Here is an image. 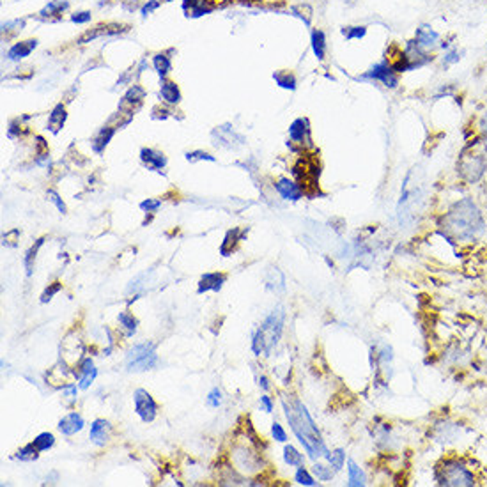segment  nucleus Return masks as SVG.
<instances>
[{
  "instance_id": "473e14b6",
  "label": "nucleus",
  "mask_w": 487,
  "mask_h": 487,
  "mask_svg": "<svg viewBox=\"0 0 487 487\" xmlns=\"http://www.w3.org/2000/svg\"><path fill=\"white\" fill-rule=\"evenodd\" d=\"M43 243H45V238H41V240H38L36 241V245L34 247H30V250L27 252V255H25V270H27V275H32V270H34V261H36V254H38V250L39 248L43 247Z\"/></svg>"
},
{
  "instance_id": "1a4fd4ad",
  "label": "nucleus",
  "mask_w": 487,
  "mask_h": 487,
  "mask_svg": "<svg viewBox=\"0 0 487 487\" xmlns=\"http://www.w3.org/2000/svg\"><path fill=\"white\" fill-rule=\"evenodd\" d=\"M133 401H135L137 415L142 418V422H146L147 424V422H153V420L156 418L158 406L156 402H154V399L149 395V392L139 388L135 394H133Z\"/></svg>"
},
{
  "instance_id": "bb28decb",
  "label": "nucleus",
  "mask_w": 487,
  "mask_h": 487,
  "mask_svg": "<svg viewBox=\"0 0 487 487\" xmlns=\"http://www.w3.org/2000/svg\"><path fill=\"white\" fill-rule=\"evenodd\" d=\"M153 66L154 69H156L158 75H160L161 80L165 78V76L170 73V69H172V62H170V59L165 55V53H156V55L153 57Z\"/></svg>"
},
{
  "instance_id": "49530a36",
  "label": "nucleus",
  "mask_w": 487,
  "mask_h": 487,
  "mask_svg": "<svg viewBox=\"0 0 487 487\" xmlns=\"http://www.w3.org/2000/svg\"><path fill=\"white\" fill-rule=\"evenodd\" d=\"M25 27V20H13L2 25V32H11V30H22Z\"/></svg>"
},
{
  "instance_id": "09e8293b",
  "label": "nucleus",
  "mask_w": 487,
  "mask_h": 487,
  "mask_svg": "<svg viewBox=\"0 0 487 487\" xmlns=\"http://www.w3.org/2000/svg\"><path fill=\"white\" fill-rule=\"evenodd\" d=\"M59 291H60V284H59V282H55V284H53L52 287L46 289L45 294H43V296H41L43 303H46V301H48V300H52L53 294H55V292H59Z\"/></svg>"
},
{
  "instance_id": "f8f14e48",
  "label": "nucleus",
  "mask_w": 487,
  "mask_h": 487,
  "mask_svg": "<svg viewBox=\"0 0 487 487\" xmlns=\"http://www.w3.org/2000/svg\"><path fill=\"white\" fill-rule=\"evenodd\" d=\"M289 139H291L292 144L303 147L305 144L310 146L312 139H310V126H308L307 119H296L292 121L291 126H289Z\"/></svg>"
},
{
  "instance_id": "a19ab883",
  "label": "nucleus",
  "mask_w": 487,
  "mask_h": 487,
  "mask_svg": "<svg viewBox=\"0 0 487 487\" xmlns=\"http://www.w3.org/2000/svg\"><path fill=\"white\" fill-rule=\"evenodd\" d=\"M221 404V392L218 388H213L207 395V406L210 408H220Z\"/></svg>"
},
{
  "instance_id": "5701e85b",
  "label": "nucleus",
  "mask_w": 487,
  "mask_h": 487,
  "mask_svg": "<svg viewBox=\"0 0 487 487\" xmlns=\"http://www.w3.org/2000/svg\"><path fill=\"white\" fill-rule=\"evenodd\" d=\"M116 132H117V128H112V126L102 128L100 133L96 135V139L92 140V149L96 151V153H103V149L109 146V142L112 140V137L116 135Z\"/></svg>"
},
{
  "instance_id": "4be33fe9",
  "label": "nucleus",
  "mask_w": 487,
  "mask_h": 487,
  "mask_svg": "<svg viewBox=\"0 0 487 487\" xmlns=\"http://www.w3.org/2000/svg\"><path fill=\"white\" fill-rule=\"evenodd\" d=\"M66 117H68V114H66V107L62 105V103H59V105L55 107V109L52 110V114H50L48 117V130L52 133H59L60 128L64 126V123H66Z\"/></svg>"
},
{
  "instance_id": "cd10ccee",
  "label": "nucleus",
  "mask_w": 487,
  "mask_h": 487,
  "mask_svg": "<svg viewBox=\"0 0 487 487\" xmlns=\"http://www.w3.org/2000/svg\"><path fill=\"white\" fill-rule=\"evenodd\" d=\"M68 8L69 2H66V0H52V2H48V4L43 8V11L39 13V15H41L43 18H50V16L62 15V11H66Z\"/></svg>"
},
{
  "instance_id": "79ce46f5",
  "label": "nucleus",
  "mask_w": 487,
  "mask_h": 487,
  "mask_svg": "<svg viewBox=\"0 0 487 487\" xmlns=\"http://www.w3.org/2000/svg\"><path fill=\"white\" fill-rule=\"evenodd\" d=\"M461 60V57H459V50L458 48H450L448 52L445 53V57H443V64L445 66H450V64H455Z\"/></svg>"
},
{
  "instance_id": "603ef678",
  "label": "nucleus",
  "mask_w": 487,
  "mask_h": 487,
  "mask_svg": "<svg viewBox=\"0 0 487 487\" xmlns=\"http://www.w3.org/2000/svg\"><path fill=\"white\" fill-rule=\"evenodd\" d=\"M480 132H482V137L487 140V110L483 112L482 119H480Z\"/></svg>"
},
{
  "instance_id": "2f4dec72",
  "label": "nucleus",
  "mask_w": 487,
  "mask_h": 487,
  "mask_svg": "<svg viewBox=\"0 0 487 487\" xmlns=\"http://www.w3.org/2000/svg\"><path fill=\"white\" fill-rule=\"evenodd\" d=\"M327 461L330 462V466L335 469V472H341V469L344 468L345 452L342 448H337V450H331V452H327Z\"/></svg>"
},
{
  "instance_id": "412c9836",
  "label": "nucleus",
  "mask_w": 487,
  "mask_h": 487,
  "mask_svg": "<svg viewBox=\"0 0 487 487\" xmlns=\"http://www.w3.org/2000/svg\"><path fill=\"white\" fill-rule=\"evenodd\" d=\"M80 371H78V381H80V388L82 390H85V388H89L90 386V383L96 379V376H97V371L94 369V364H92V360L90 358H85V360L82 362V365H80Z\"/></svg>"
},
{
  "instance_id": "f03ea898",
  "label": "nucleus",
  "mask_w": 487,
  "mask_h": 487,
  "mask_svg": "<svg viewBox=\"0 0 487 487\" xmlns=\"http://www.w3.org/2000/svg\"><path fill=\"white\" fill-rule=\"evenodd\" d=\"M282 406H284L285 418H287L292 432L296 434L303 448L307 450L308 458L315 461V459L327 455L328 450L327 445H324V439H322L317 425L312 420L305 404H301L300 399L294 397V395H282Z\"/></svg>"
},
{
  "instance_id": "c85d7f7f",
  "label": "nucleus",
  "mask_w": 487,
  "mask_h": 487,
  "mask_svg": "<svg viewBox=\"0 0 487 487\" xmlns=\"http://www.w3.org/2000/svg\"><path fill=\"white\" fill-rule=\"evenodd\" d=\"M284 459L289 466H296V468L303 466L305 462L303 453H300V450H296L292 445H287L284 448Z\"/></svg>"
},
{
  "instance_id": "9d476101",
  "label": "nucleus",
  "mask_w": 487,
  "mask_h": 487,
  "mask_svg": "<svg viewBox=\"0 0 487 487\" xmlns=\"http://www.w3.org/2000/svg\"><path fill=\"white\" fill-rule=\"evenodd\" d=\"M213 139L217 140V146L221 147H227V149H236V147L243 146L245 139L240 135V133H236L233 130V126H229V124H224V126H218L213 130Z\"/></svg>"
},
{
  "instance_id": "c756f323",
  "label": "nucleus",
  "mask_w": 487,
  "mask_h": 487,
  "mask_svg": "<svg viewBox=\"0 0 487 487\" xmlns=\"http://www.w3.org/2000/svg\"><path fill=\"white\" fill-rule=\"evenodd\" d=\"M119 324L121 328L124 330V334L128 335V337H132V335H135L137 331V319L133 317V314H130V312H123V314H119Z\"/></svg>"
},
{
  "instance_id": "f257e3e1",
  "label": "nucleus",
  "mask_w": 487,
  "mask_h": 487,
  "mask_svg": "<svg viewBox=\"0 0 487 487\" xmlns=\"http://www.w3.org/2000/svg\"><path fill=\"white\" fill-rule=\"evenodd\" d=\"M443 234L450 240L469 243L480 238L486 229L482 213L472 199H462L453 204L439 220Z\"/></svg>"
},
{
  "instance_id": "2eb2a0df",
  "label": "nucleus",
  "mask_w": 487,
  "mask_h": 487,
  "mask_svg": "<svg viewBox=\"0 0 487 487\" xmlns=\"http://www.w3.org/2000/svg\"><path fill=\"white\" fill-rule=\"evenodd\" d=\"M36 48H38V39H27V41H20L9 48L8 59L13 60V62H20L22 59L29 57Z\"/></svg>"
},
{
  "instance_id": "f704fd0d",
  "label": "nucleus",
  "mask_w": 487,
  "mask_h": 487,
  "mask_svg": "<svg viewBox=\"0 0 487 487\" xmlns=\"http://www.w3.org/2000/svg\"><path fill=\"white\" fill-rule=\"evenodd\" d=\"M342 34L345 36V39H362L365 38V34H367V27L365 25H356V27H344L342 29Z\"/></svg>"
},
{
  "instance_id": "c9c22d12",
  "label": "nucleus",
  "mask_w": 487,
  "mask_h": 487,
  "mask_svg": "<svg viewBox=\"0 0 487 487\" xmlns=\"http://www.w3.org/2000/svg\"><path fill=\"white\" fill-rule=\"evenodd\" d=\"M53 443H55V438H53V434H50V432H41V434L34 439V445L38 446L39 452L50 450L53 446Z\"/></svg>"
},
{
  "instance_id": "6ab92c4d",
  "label": "nucleus",
  "mask_w": 487,
  "mask_h": 487,
  "mask_svg": "<svg viewBox=\"0 0 487 487\" xmlns=\"http://www.w3.org/2000/svg\"><path fill=\"white\" fill-rule=\"evenodd\" d=\"M160 100L167 105H177L181 102V90L176 82H161Z\"/></svg>"
},
{
  "instance_id": "3c124183",
  "label": "nucleus",
  "mask_w": 487,
  "mask_h": 487,
  "mask_svg": "<svg viewBox=\"0 0 487 487\" xmlns=\"http://www.w3.org/2000/svg\"><path fill=\"white\" fill-rule=\"evenodd\" d=\"M64 395L69 399H75L76 397V386L75 385H68L64 386Z\"/></svg>"
},
{
  "instance_id": "dca6fc26",
  "label": "nucleus",
  "mask_w": 487,
  "mask_h": 487,
  "mask_svg": "<svg viewBox=\"0 0 487 487\" xmlns=\"http://www.w3.org/2000/svg\"><path fill=\"white\" fill-rule=\"evenodd\" d=\"M110 424L107 420H94L92 425H90V441L97 446H103L110 438Z\"/></svg>"
},
{
  "instance_id": "4468645a",
  "label": "nucleus",
  "mask_w": 487,
  "mask_h": 487,
  "mask_svg": "<svg viewBox=\"0 0 487 487\" xmlns=\"http://www.w3.org/2000/svg\"><path fill=\"white\" fill-rule=\"evenodd\" d=\"M140 160H142L144 165L147 167V170H153V172H160V170L165 169L167 165L165 154L156 149H151V147H144V149L140 151Z\"/></svg>"
},
{
  "instance_id": "a878e982",
  "label": "nucleus",
  "mask_w": 487,
  "mask_h": 487,
  "mask_svg": "<svg viewBox=\"0 0 487 487\" xmlns=\"http://www.w3.org/2000/svg\"><path fill=\"white\" fill-rule=\"evenodd\" d=\"M243 236H245V233L241 229H233L225 234V240H224V243H221V248H220L221 255H225V257H227V255H229L231 252L234 250L236 243H240V241L243 240Z\"/></svg>"
},
{
  "instance_id": "ea45409f",
  "label": "nucleus",
  "mask_w": 487,
  "mask_h": 487,
  "mask_svg": "<svg viewBox=\"0 0 487 487\" xmlns=\"http://www.w3.org/2000/svg\"><path fill=\"white\" fill-rule=\"evenodd\" d=\"M46 197H48L50 203H52L53 206H55L57 210L60 211V213H66V204L62 203V199H60V195L57 193V191L48 190V193H46Z\"/></svg>"
},
{
  "instance_id": "393cba45",
  "label": "nucleus",
  "mask_w": 487,
  "mask_h": 487,
  "mask_svg": "<svg viewBox=\"0 0 487 487\" xmlns=\"http://www.w3.org/2000/svg\"><path fill=\"white\" fill-rule=\"evenodd\" d=\"M312 50H314V55L317 57V60H322L327 55V36H324L322 30H312Z\"/></svg>"
},
{
  "instance_id": "4c0bfd02",
  "label": "nucleus",
  "mask_w": 487,
  "mask_h": 487,
  "mask_svg": "<svg viewBox=\"0 0 487 487\" xmlns=\"http://www.w3.org/2000/svg\"><path fill=\"white\" fill-rule=\"evenodd\" d=\"M294 479H296V482L300 483V486H308V487H312V486H315V483H317V482H315V480H314V476H312L310 473H308L307 469L303 468V466H300V468H298L296 476H294Z\"/></svg>"
},
{
  "instance_id": "864d4df0",
  "label": "nucleus",
  "mask_w": 487,
  "mask_h": 487,
  "mask_svg": "<svg viewBox=\"0 0 487 487\" xmlns=\"http://www.w3.org/2000/svg\"><path fill=\"white\" fill-rule=\"evenodd\" d=\"M123 8L128 9V11H135V9L139 8V4H137L135 0H130V2H124Z\"/></svg>"
},
{
  "instance_id": "5fc2aeb1",
  "label": "nucleus",
  "mask_w": 487,
  "mask_h": 487,
  "mask_svg": "<svg viewBox=\"0 0 487 487\" xmlns=\"http://www.w3.org/2000/svg\"><path fill=\"white\" fill-rule=\"evenodd\" d=\"M259 385L263 386L264 390H270V385H268V379L264 378V376H263V378H261V379H259Z\"/></svg>"
},
{
  "instance_id": "a211bd4d",
  "label": "nucleus",
  "mask_w": 487,
  "mask_h": 487,
  "mask_svg": "<svg viewBox=\"0 0 487 487\" xmlns=\"http://www.w3.org/2000/svg\"><path fill=\"white\" fill-rule=\"evenodd\" d=\"M183 9L186 13V16L199 18V16L210 15L213 11V6L207 4V0H184Z\"/></svg>"
},
{
  "instance_id": "c03bdc74",
  "label": "nucleus",
  "mask_w": 487,
  "mask_h": 487,
  "mask_svg": "<svg viewBox=\"0 0 487 487\" xmlns=\"http://www.w3.org/2000/svg\"><path fill=\"white\" fill-rule=\"evenodd\" d=\"M271 434H273V438L277 439V441H280V443L287 441V434H285L284 427H282L280 424H277V422H275L273 427H271Z\"/></svg>"
},
{
  "instance_id": "37998d69",
  "label": "nucleus",
  "mask_w": 487,
  "mask_h": 487,
  "mask_svg": "<svg viewBox=\"0 0 487 487\" xmlns=\"http://www.w3.org/2000/svg\"><path fill=\"white\" fill-rule=\"evenodd\" d=\"M160 207H161V200H156V199H147L144 200V203H140V210L147 211V213H153V211L160 210Z\"/></svg>"
},
{
  "instance_id": "7ed1b4c3",
  "label": "nucleus",
  "mask_w": 487,
  "mask_h": 487,
  "mask_svg": "<svg viewBox=\"0 0 487 487\" xmlns=\"http://www.w3.org/2000/svg\"><path fill=\"white\" fill-rule=\"evenodd\" d=\"M487 170V140L476 139L462 149L458 160V174L466 183H476Z\"/></svg>"
},
{
  "instance_id": "58836bf2",
  "label": "nucleus",
  "mask_w": 487,
  "mask_h": 487,
  "mask_svg": "<svg viewBox=\"0 0 487 487\" xmlns=\"http://www.w3.org/2000/svg\"><path fill=\"white\" fill-rule=\"evenodd\" d=\"M186 160L190 161V163H195V161H199V160L217 161V158L211 156L210 153H204V151H193V153H188V154H186Z\"/></svg>"
},
{
  "instance_id": "6e6d98bb",
  "label": "nucleus",
  "mask_w": 487,
  "mask_h": 487,
  "mask_svg": "<svg viewBox=\"0 0 487 487\" xmlns=\"http://www.w3.org/2000/svg\"><path fill=\"white\" fill-rule=\"evenodd\" d=\"M105 2H109V0H100V6H103V4H105Z\"/></svg>"
},
{
  "instance_id": "39448f33",
  "label": "nucleus",
  "mask_w": 487,
  "mask_h": 487,
  "mask_svg": "<svg viewBox=\"0 0 487 487\" xmlns=\"http://www.w3.org/2000/svg\"><path fill=\"white\" fill-rule=\"evenodd\" d=\"M434 479L439 486L445 487H472L476 483V476L466 466L465 461L458 458L443 459L434 469Z\"/></svg>"
},
{
  "instance_id": "6e6552de",
  "label": "nucleus",
  "mask_w": 487,
  "mask_h": 487,
  "mask_svg": "<svg viewBox=\"0 0 487 487\" xmlns=\"http://www.w3.org/2000/svg\"><path fill=\"white\" fill-rule=\"evenodd\" d=\"M408 43L411 46H415L418 52L429 53V55H432V52H434V50L439 46V34L436 32L434 29H432V27L422 25L416 29L415 38H413L411 41H408Z\"/></svg>"
},
{
  "instance_id": "9b49d317",
  "label": "nucleus",
  "mask_w": 487,
  "mask_h": 487,
  "mask_svg": "<svg viewBox=\"0 0 487 487\" xmlns=\"http://www.w3.org/2000/svg\"><path fill=\"white\" fill-rule=\"evenodd\" d=\"M144 97H146V90H144L140 85H132L130 89L126 90V94L123 96V100H121L119 112L130 114V116H133V112H135V110L139 109L140 105H142Z\"/></svg>"
},
{
  "instance_id": "20e7f679",
  "label": "nucleus",
  "mask_w": 487,
  "mask_h": 487,
  "mask_svg": "<svg viewBox=\"0 0 487 487\" xmlns=\"http://www.w3.org/2000/svg\"><path fill=\"white\" fill-rule=\"evenodd\" d=\"M284 321L285 314L280 307L271 310V314L264 319V322L259 327V330L255 331L254 341H252V349L257 356H270L271 351L275 349V345L278 344L282 337V331H284Z\"/></svg>"
},
{
  "instance_id": "aec40b11",
  "label": "nucleus",
  "mask_w": 487,
  "mask_h": 487,
  "mask_svg": "<svg viewBox=\"0 0 487 487\" xmlns=\"http://www.w3.org/2000/svg\"><path fill=\"white\" fill-rule=\"evenodd\" d=\"M225 284V275L221 273H206L203 275L199 282V294L207 291L218 292L221 289V285Z\"/></svg>"
},
{
  "instance_id": "a18cd8bd",
  "label": "nucleus",
  "mask_w": 487,
  "mask_h": 487,
  "mask_svg": "<svg viewBox=\"0 0 487 487\" xmlns=\"http://www.w3.org/2000/svg\"><path fill=\"white\" fill-rule=\"evenodd\" d=\"M90 18H92L90 11H78L75 13V15H71V22L78 23V25H82V23H89Z\"/></svg>"
},
{
  "instance_id": "72a5a7b5",
  "label": "nucleus",
  "mask_w": 487,
  "mask_h": 487,
  "mask_svg": "<svg viewBox=\"0 0 487 487\" xmlns=\"http://www.w3.org/2000/svg\"><path fill=\"white\" fill-rule=\"evenodd\" d=\"M38 458H39V448L34 445V441L25 445L23 448H20L18 453H16V459H20V461H36Z\"/></svg>"
},
{
  "instance_id": "7c9ffc66",
  "label": "nucleus",
  "mask_w": 487,
  "mask_h": 487,
  "mask_svg": "<svg viewBox=\"0 0 487 487\" xmlns=\"http://www.w3.org/2000/svg\"><path fill=\"white\" fill-rule=\"evenodd\" d=\"M273 78H275V82H277L278 85L282 87V89H289V90L296 89V76L292 75V73L275 71Z\"/></svg>"
},
{
  "instance_id": "de8ad7c7",
  "label": "nucleus",
  "mask_w": 487,
  "mask_h": 487,
  "mask_svg": "<svg viewBox=\"0 0 487 487\" xmlns=\"http://www.w3.org/2000/svg\"><path fill=\"white\" fill-rule=\"evenodd\" d=\"M160 6H161L160 0H147L146 4L142 6V9H140V13H142V16H147V15H151L153 11H156Z\"/></svg>"
},
{
  "instance_id": "e433bc0d",
  "label": "nucleus",
  "mask_w": 487,
  "mask_h": 487,
  "mask_svg": "<svg viewBox=\"0 0 487 487\" xmlns=\"http://www.w3.org/2000/svg\"><path fill=\"white\" fill-rule=\"evenodd\" d=\"M312 472H314V475L317 476L319 480H331L335 475V469L328 468V466L321 465V462H315V465L312 466Z\"/></svg>"
},
{
  "instance_id": "b1692460",
  "label": "nucleus",
  "mask_w": 487,
  "mask_h": 487,
  "mask_svg": "<svg viewBox=\"0 0 487 487\" xmlns=\"http://www.w3.org/2000/svg\"><path fill=\"white\" fill-rule=\"evenodd\" d=\"M348 475H349V486L351 487H364L367 483V476L365 472L356 465L355 461H348Z\"/></svg>"
},
{
  "instance_id": "423d86ee",
  "label": "nucleus",
  "mask_w": 487,
  "mask_h": 487,
  "mask_svg": "<svg viewBox=\"0 0 487 487\" xmlns=\"http://www.w3.org/2000/svg\"><path fill=\"white\" fill-rule=\"evenodd\" d=\"M158 355L156 348L153 342H144V344H137L135 348L130 351L126 358V367L130 372H144L151 371L156 367Z\"/></svg>"
},
{
  "instance_id": "ddd939ff",
  "label": "nucleus",
  "mask_w": 487,
  "mask_h": 487,
  "mask_svg": "<svg viewBox=\"0 0 487 487\" xmlns=\"http://www.w3.org/2000/svg\"><path fill=\"white\" fill-rule=\"evenodd\" d=\"M275 188H277L278 195H280L284 200H292V203H296V200H300L301 197H303V190H301L300 184L296 183V181L289 179V177H282V179L277 181V184H275Z\"/></svg>"
},
{
  "instance_id": "0eeeda50",
  "label": "nucleus",
  "mask_w": 487,
  "mask_h": 487,
  "mask_svg": "<svg viewBox=\"0 0 487 487\" xmlns=\"http://www.w3.org/2000/svg\"><path fill=\"white\" fill-rule=\"evenodd\" d=\"M362 78H369V80H376V82H381L385 87H390V89H395L399 85V76L397 71L392 68V64L388 60H381V62L374 64L371 69H369L365 75H362Z\"/></svg>"
},
{
  "instance_id": "f3484780",
  "label": "nucleus",
  "mask_w": 487,
  "mask_h": 487,
  "mask_svg": "<svg viewBox=\"0 0 487 487\" xmlns=\"http://www.w3.org/2000/svg\"><path fill=\"white\" fill-rule=\"evenodd\" d=\"M83 418L78 413H69L59 422V431L66 436H73L83 429Z\"/></svg>"
},
{
  "instance_id": "8fccbe9b",
  "label": "nucleus",
  "mask_w": 487,
  "mask_h": 487,
  "mask_svg": "<svg viewBox=\"0 0 487 487\" xmlns=\"http://www.w3.org/2000/svg\"><path fill=\"white\" fill-rule=\"evenodd\" d=\"M261 406H263V409L266 413L273 411V402H271V399L268 397V395H263V397H261Z\"/></svg>"
}]
</instances>
